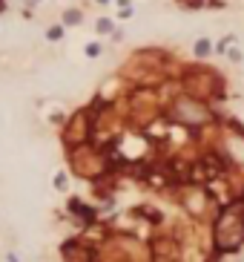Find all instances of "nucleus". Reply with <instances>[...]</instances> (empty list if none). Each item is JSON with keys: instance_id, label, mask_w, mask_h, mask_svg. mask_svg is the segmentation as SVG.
Segmentation results:
<instances>
[{"instance_id": "f257e3e1", "label": "nucleus", "mask_w": 244, "mask_h": 262, "mask_svg": "<svg viewBox=\"0 0 244 262\" xmlns=\"http://www.w3.org/2000/svg\"><path fill=\"white\" fill-rule=\"evenodd\" d=\"M213 242L216 251L230 253L244 245V205H227L216 216L213 225Z\"/></svg>"}, {"instance_id": "f03ea898", "label": "nucleus", "mask_w": 244, "mask_h": 262, "mask_svg": "<svg viewBox=\"0 0 244 262\" xmlns=\"http://www.w3.org/2000/svg\"><path fill=\"white\" fill-rule=\"evenodd\" d=\"M173 118L175 121H181L187 127H198V124H207L213 113H210L198 98H192V95H181V98L173 104Z\"/></svg>"}, {"instance_id": "7ed1b4c3", "label": "nucleus", "mask_w": 244, "mask_h": 262, "mask_svg": "<svg viewBox=\"0 0 244 262\" xmlns=\"http://www.w3.org/2000/svg\"><path fill=\"white\" fill-rule=\"evenodd\" d=\"M106 262H152L149 259V251L144 245H138L135 239H115L109 245V251H106Z\"/></svg>"}, {"instance_id": "20e7f679", "label": "nucleus", "mask_w": 244, "mask_h": 262, "mask_svg": "<svg viewBox=\"0 0 244 262\" xmlns=\"http://www.w3.org/2000/svg\"><path fill=\"white\" fill-rule=\"evenodd\" d=\"M184 87H187V95L201 101L207 95H213L218 84H216V75H210V72H190L184 78Z\"/></svg>"}, {"instance_id": "39448f33", "label": "nucleus", "mask_w": 244, "mask_h": 262, "mask_svg": "<svg viewBox=\"0 0 244 262\" xmlns=\"http://www.w3.org/2000/svg\"><path fill=\"white\" fill-rule=\"evenodd\" d=\"M221 170H224L221 159H218L216 153H207L198 164H195V167H190V179L192 181H213V179L221 176Z\"/></svg>"}, {"instance_id": "423d86ee", "label": "nucleus", "mask_w": 244, "mask_h": 262, "mask_svg": "<svg viewBox=\"0 0 244 262\" xmlns=\"http://www.w3.org/2000/svg\"><path fill=\"white\" fill-rule=\"evenodd\" d=\"M61 253L66 262H92V251L87 245H78V242H66L61 248Z\"/></svg>"}, {"instance_id": "0eeeda50", "label": "nucleus", "mask_w": 244, "mask_h": 262, "mask_svg": "<svg viewBox=\"0 0 244 262\" xmlns=\"http://www.w3.org/2000/svg\"><path fill=\"white\" fill-rule=\"evenodd\" d=\"M192 52H195V58H210L213 55V41L210 38H198L195 46H192Z\"/></svg>"}, {"instance_id": "6e6552de", "label": "nucleus", "mask_w": 244, "mask_h": 262, "mask_svg": "<svg viewBox=\"0 0 244 262\" xmlns=\"http://www.w3.org/2000/svg\"><path fill=\"white\" fill-rule=\"evenodd\" d=\"M201 202H204V190H192L190 199H187V208H190V213L201 216Z\"/></svg>"}, {"instance_id": "1a4fd4ad", "label": "nucleus", "mask_w": 244, "mask_h": 262, "mask_svg": "<svg viewBox=\"0 0 244 262\" xmlns=\"http://www.w3.org/2000/svg\"><path fill=\"white\" fill-rule=\"evenodd\" d=\"M63 23H66V26H75V23H80V12H78V9H69L66 15H63Z\"/></svg>"}, {"instance_id": "9d476101", "label": "nucleus", "mask_w": 244, "mask_h": 262, "mask_svg": "<svg viewBox=\"0 0 244 262\" xmlns=\"http://www.w3.org/2000/svg\"><path fill=\"white\" fill-rule=\"evenodd\" d=\"M98 32H101V35H106V32H112V20H98Z\"/></svg>"}, {"instance_id": "9b49d317", "label": "nucleus", "mask_w": 244, "mask_h": 262, "mask_svg": "<svg viewBox=\"0 0 244 262\" xmlns=\"http://www.w3.org/2000/svg\"><path fill=\"white\" fill-rule=\"evenodd\" d=\"M55 188H58V190L66 188V173H58V176H55Z\"/></svg>"}, {"instance_id": "f8f14e48", "label": "nucleus", "mask_w": 244, "mask_h": 262, "mask_svg": "<svg viewBox=\"0 0 244 262\" xmlns=\"http://www.w3.org/2000/svg\"><path fill=\"white\" fill-rule=\"evenodd\" d=\"M227 58H230L233 63H238L241 61V52H238V49H227Z\"/></svg>"}, {"instance_id": "ddd939ff", "label": "nucleus", "mask_w": 244, "mask_h": 262, "mask_svg": "<svg viewBox=\"0 0 244 262\" xmlns=\"http://www.w3.org/2000/svg\"><path fill=\"white\" fill-rule=\"evenodd\" d=\"M98 52H101V46H98V44H89V46H87V55H89V58H95Z\"/></svg>"}, {"instance_id": "4468645a", "label": "nucleus", "mask_w": 244, "mask_h": 262, "mask_svg": "<svg viewBox=\"0 0 244 262\" xmlns=\"http://www.w3.org/2000/svg\"><path fill=\"white\" fill-rule=\"evenodd\" d=\"M61 35H63V29H58V26L49 29V38H52V41H55V38H61Z\"/></svg>"}, {"instance_id": "2eb2a0df", "label": "nucleus", "mask_w": 244, "mask_h": 262, "mask_svg": "<svg viewBox=\"0 0 244 262\" xmlns=\"http://www.w3.org/2000/svg\"><path fill=\"white\" fill-rule=\"evenodd\" d=\"M6 259H9V262H20L18 256H15V253H9V256H6Z\"/></svg>"}, {"instance_id": "dca6fc26", "label": "nucleus", "mask_w": 244, "mask_h": 262, "mask_svg": "<svg viewBox=\"0 0 244 262\" xmlns=\"http://www.w3.org/2000/svg\"><path fill=\"white\" fill-rule=\"evenodd\" d=\"M101 3H106V0H101Z\"/></svg>"}]
</instances>
